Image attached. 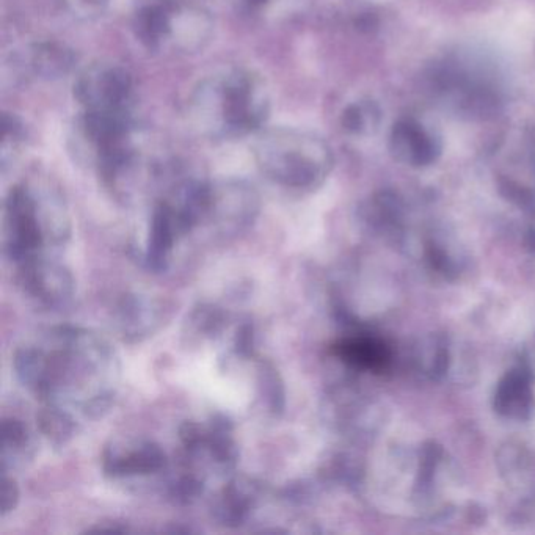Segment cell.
Returning <instances> with one entry per match:
<instances>
[{"mask_svg": "<svg viewBox=\"0 0 535 535\" xmlns=\"http://www.w3.org/2000/svg\"><path fill=\"white\" fill-rule=\"evenodd\" d=\"M390 150L396 161L423 168L437 162L441 145L437 137L419 121L401 120L391 129Z\"/></svg>", "mask_w": 535, "mask_h": 535, "instance_id": "5bb4252c", "label": "cell"}, {"mask_svg": "<svg viewBox=\"0 0 535 535\" xmlns=\"http://www.w3.org/2000/svg\"><path fill=\"white\" fill-rule=\"evenodd\" d=\"M181 465L209 479L211 474L231 477L239 465V445L234 424L222 413H212L206 421H184L178 430Z\"/></svg>", "mask_w": 535, "mask_h": 535, "instance_id": "8992f818", "label": "cell"}, {"mask_svg": "<svg viewBox=\"0 0 535 535\" xmlns=\"http://www.w3.org/2000/svg\"><path fill=\"white\" fill-rule=\"evenodd\" d=\"M499 192L510 203L529 215H535V189L521 186L518 182L503 179L499 182Z\"/></svg>", "mask_w": 535, "mask_h": 535, "instance_id": "f546056e", "label": "cell"}, {"mask_svg": "<svg viewBox=\"0 0 535 535\" xmlns=\"http://www.w3.org/2000/svg\"><path fill=\"white\" fill-rule=\"evenodd\" d=\"M60 7L79 21H95L109 10L112 0H57Z\"/></svg>", "mask_w": 535, "mask_h": 535, "instance_id": "f1b7e54d", "label": "cell"}, {"mask_svg": "<svg viewBox=\"0 0 535 535\" xmlns=\"http://www.w3.org/2000/svg\"><path fill=\"white\" fill-rule=\"evenodd\" d=\"M4 123V137H2V148H0V167L2 175H7L11 167H15L16 162L21 159L22 151L27 146L29 132L26 124L15 113H4L2 118Z\"/></svg>", "mask_w": 535, "mask_h": 535, "instance_id": "603a6c76", "label": "cell"}, {"mask_svg": "<svg viewBox=\"0 0 535 535\" xmlns=\"http://www.w3.org/2000/svg\"><path fill=\"white\" fill-rule=\"evenodd\" d=\"M132 30L146 51L190 55L211 43L215 22L208 8L190 0H150L135 11Z\"/></svg>", "mask_w": 535, "mask_h": 535, "instance_id": "5b68a950", "label": "cell"}, {"mask_svg": "<svg viewBox=\"0 0 535 535\" xmlns=\"http://www.w3.org/2000/svg\"><path fill=\"white\" fill-rule=\"evenodd\" d=\"M173 311L175 303L170 300L128 292L113 306V330L124 343H142L156 335L172 319Z\"/></svg>", "mask_w": 535, "mask_h": 535, "instance_id": "8fae6325", "label": "cell"}, {"mask_svg": "<svg viewBox=\"0 0 535 535\" xmlns=\"http://www.w3.org/2000/svg\"><path fill=\"white\" fill-rule=\"evenodd\" d=\"M255 324L245 319L237 325L233 339V355L241 360H250L255 357Z\"/></svg>", "mask_w": 535, "mask_h": 535, "instance_id": "4dcf8cb0", "label": "cell"}, {"mask_svg": "<svg viewBox=\"0 0 535 535\" xmlns=\"http://www.w3.org/2000/svg\"><path fill=\"white\" fill-rule=\"evenodd\" d=\"M272 93L266 79L245 66L212 71L190 91L187 118L193 131L212 142H234L266 128Z\"/></svg>", "mask_w": 535, "mask_h": 535, "instance_id": "7a4b0ae2", "label": "cell"}, {"mask_svg": "<svg viewBox=\"0 0 535 535\" xmlns=\"http://www.w3.org/2000/svg\"><path fill=\"white\" fill-rule=\"evenodd\" d=\"M101 468L104 476L112 481H131L164 476L170 471V459L154 440L112 438L102 449Z\"/></svg>", "mask_w": 535, "mask_h": 535, "instance_id": "30bf717a", "label": "cell"}, {"mask_svg": "<svg viewBox=\"0 0 535 535\" xmlns=\"http://www.w3.org/2000/svg\"><path fill=\"white\" fill-rule=\"evenodd\" d=\"M253 159L264 178L294 192H313L332 172L333 153L306 129L264 128L255 135Z\"/></svg>", "mask_w": 535, "mask_h": 535, "instance_id": "277c9868", "label": "cell"}, {"mask_svg": "<svg viewBox=\"0 0 535 535\" xmlns=\"http://www.w3.org/2000/svg\"><path fill=\"white\" fill-rule=\"evenodd\" d=\"M258 397L267 415L280 418L286 408V388L280 372L269 360L258 364Z\"/></svg>", "mask_w": 535, "mask_h": 535, "instance_id": "7402d4cb", "label": "cell"}, {"mask_svg": "<svg viewBox=\"0 0 535 535\" xmlns=\"http://www.w3.org/2000/svg\"><path fill=\"white\" fill-rule=\"evenodd\" d=\"M321 476L327 482L352 487L360 482L361 466L349 454H335L332 459L325 460Z\"/></svg>", "mask_w": 535, "mask_h": 535, "instance_id": "d4e9b609", "label": "cell"}, {"mask_svg": "<svg viewBox=\"0 0 535 535\" xmlns=\"http://www.w3.org/2000/svg\"><path fill=\"white\" fill-rule=\"evenodd\" d=\"M19 498H21V492H19V485L15 477L10 476V474H2V506H0L2 518L15 512Z\"/></svg>", "mask_w": 535, "mask_h": 535, "instance_id": "1f68e13d", "label": "cell"}, {"mask_svg": "<svg viewBox=\"0 0 535 535\" xmlns=\"http://www.w3.org/2000/svg\"><path fill=\"white\" fill-rule=\"evenodd\" d=\"M534 375L525 363L517 364L499 380L493 394V410L512 421H529L534 415Z\"/></svg>", "mask_w": 535, "mask_h": 535, "instance_id": "4fadbf2b", "label": "cell"}, {"mask_svg": "<svg viewBox=\"0 0 535 535\" xmlns=\"http://www.w3.org/2000/svg\"><path fill=\"white\" fill-rule=\"evenodd\" d=\"M13 368L40 405L62 408L82 424L112 410L123 371L109 339L74 325L49 328L32 343L22 344Z\"/></svg>", "mask_w": 535, "mask_h": 535, "instance_id": "6da1fadb", "label": "cell"}, {"mask_svg": "<svg viewBox=\"0 0 535 535\" xmlns=\"http://www.w3.org/2000/svg\"><path fill=\"white\" fill-rule=\"evenodd\" d=\"M360 219L374 234L396 236L401 233L404 222V203L396 193L388 190L375 193L361 206Z\"/></svg>", "mask_w": 535, "mask_h": 535, "instance_id": "d6986e66", "label": "cell"}, {"mask_svg": "<svg viewBox=\"0 0 535 535\" xmlns=\"http://www.w3.org/2000/svg\"><path fill=\"white\" fill-rule=\"evenodd\" d=\"M261 206V195L252 182L241 178L208 179L201 228L217 241H234L255 225Z\"/></svg>", "mask_w": 535, "mask_h": 535, "instance_id": "52a82bcc", "label": "cell"}, {"mask_svg": "<svg viewBox=\"0 0 535 535\" xmlns=\"http://www.w3.org/2000/svg\"><path fill=\"white\" fill-rule=\"evenodd\" d=\"M264 493V485L252 477H228L225 487L212 503V518L223 528H242L258 509Z\"/></svg>", "mask_w": 535, "mask_h": 535, "instance_id": "7c38bea8", "label": "cell"}, {"mask_svg": "<svg viewBox=\"0 0 535 535\" xmlns=\"http://www.w3.org/2000/svg\"><path fill=\"white\" fill-rule=\"evenodd\" d=\"M424 256H426V263L430 270L440 273V275L449 278V280H452V278L459 275V261L451 255L448 248L443 247V245L438 244V242H427Z\"/></svg>", "mask_w": 535, "mask_h": 535, "instance_id": "4316f807", "label": "cell"}, {"mask_svg": "<svg viewBox=\"0 0 535 535\" xmlns=\"http://www.w3.org/2000/svg\"><path fill=\"white\" fill-rule=\"evenodd\" d=\"M374 109L364 102H354L344 109L341 115V126L350 135L366 134L369 126L374 124Z\"/></svg>", "mask_w": 535, "mask_h": 535, "instance_id": "83f0119b", "label": "cell"}, {"mask_svg": "<svg viewBox=\"0 0 535 535\" xmlns=\"http://www.w3.org/2000/svg\"><path fill=\"white\" fill-rule=\"evenodd\" d=\"M231 314L214 303H198L186 319V335L190 338L215 339L230 327Z\"/></svg>", "mask_w": 535, "mask_h": 535, "instance_id": "44dd1931", "label": "cell"}, {"mask_svg": "<svg viewBox=\"0 0 535 535\" xmlns=\"http://www.w3.org/2000/svg\"><path fill=\"white\" fill-rule=\"evenodd\" d=\"M15 281L27 299L48 310L70 305L76 294V280L55 255H41L15 266Z\"/></svg>", "mask_w": 535, "mask_h": 535, "instance_id": "9c48e42d", "label": "cell"}, {"mask_svg": "<svg viewBox=\"0 0 535 535\" xmlns=\"http://www.w3.org/2000/svg\"><path fill=\"white\" fill-rule=\"evenodd\" d=\"M38 429L41 435L55 448H63L68 445L79 432L84 424L62 408L51 405H40L37 413Z\"/></svg>", "mask_w": 535, "mask_h": 535, "instance_id": "ffe728a7", "label": "cell"}, {"mask_svg": "<svg viewBox=\"0 0 535 535\" xmlns=\"http://www.w3.org/2000/svg\"><path fill=\"white\" fill-rule=\"evenodd\" d=\"M336 357L354 371L380 372L390 368L391 352L382 339L371 335H354L341 339L333 347Z\"/></svg>", "mask_w": 535, "mask_h": 535, "instance_id": "e0dca14e", "label": "cell"}, {"mask_svg": "<svg viewBox=\"0 0 535 535\" xmlns=\"http://www.w3.org/2000/svg\"><path fill=\"white\" fill-rule=\"evenodd\" d=\"M73 234L70 209L57 184L32 176L8 190L2 214V250L13 266L57 255Z\"/></svg>", "mask_w": 535, "mask_h": 535, "instance_id": "3957f363", "label": "cell"}, {"mask_svg": "<svg viewBox=\"0 0 535 535\" xmlns=\"http://www.w3.org/2000/svg\"><path fill=\"white\" fill-rule=\"evenodd\" d=\"M37 438L21 419L11 416L2 421L0 468L2 474L24 470L37 457Z\"/></svg>", "mask_w": 535, "mask_h": 535, "instance_id": "ac0fdd59", "label": "cell"}, {"mask_svg": "<svg viewBox=\"0 0 535 535\" xmlns=\"http://www.w3.org/2000/svg\"><path fill=\"white\" fill-rule=\"evenodd\" d=\"M230 2L239 15L255 21H267L284 15L292 4V0H230Z\"/></svg>", "mask_w": 535, "mask_h": 535, "instance_id": "484cf974", "label": "cell"}, {"mask_svg": "<svg viewBox=\"0 0 535 535\" xmlns=\"http://www.w3.org/2000/svg\"><path fill=\"white\" fill-rule=\"evenodd\" d=\"M418 364L421 372L430 380L445 379L452 364L448 339L443 336H432L427 339L424 347L419 349Z\"/></svg>", "mask_w": 535, "mask_h": 535, "instance_id": "cb8c5ba5", "label": "cell"}, {"mask_svg": "<svg viewBox=\"0 0 535 535\" xmlns=\"http://www.w3.org/2000/svg\"><path fill=\"white\" fill-rule=\"evenodd\" d=\"M178 225L173 219L172 211L161 198L156 201L151 211L146 248L143 263L153 273H162L170 267L173 252L181 241Z\"/></svg>", "mask_w": 535, "mask_h": 535, "instance_id": "9a60e30c", "label": "cell"}, {"mask_svg": "<svg viewBox=\"0 0 535 535\" xmlns=\"http://www.w3.org/2000/svg\"><path fill=\"white\" fill-rule=\"evenodd\" d=\"M19 65L29 76L43 81H57L73 73L77 55L73 49L57 41H40L30 44L19 57Z\"/></svg>", "mask_w": 535, "mask_h": 535, "instance_id": "2e32d148", "label": "cell"}, {"mask_svg": "<svg viewBox=\"0 0 535 535\" xmlns=\"http://www.w3.org/2000/svg\"><path fill=\"white\" fill-rule=\"evenodd\" d=\"M73 93L81 112L134 115V77L120 63L95 62L85 66L74 79Z\"/></svg>", "mask_w": 535, "mask_h": 535, "instance_id": "ba28073f", "label": "cell"}]
</instances>
